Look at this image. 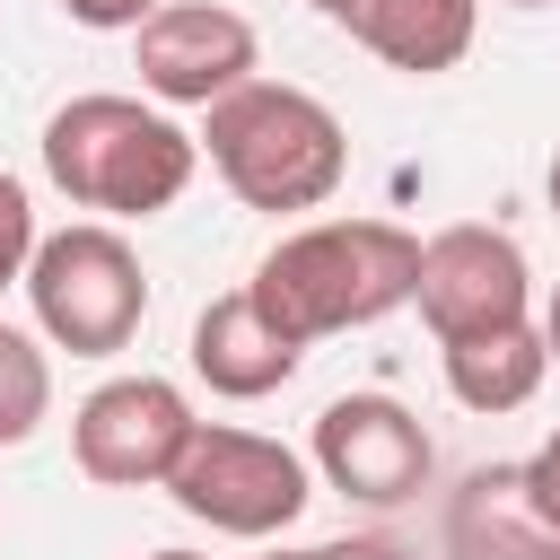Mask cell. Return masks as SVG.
Wrapping results in <instances>:
<instances>
[{
  "instance_id": "obj_1",
  "label": "cell",
  "mask_w": 560,
  "mask_h": 560,
  "mask_svg": "<svg viewBox=\"0 0 560 560\" xmlns=\"http://www.w3.org/2000/svg\"><path fill=\"white\" fill-rule=\"evenodd\" d=\"M420 280V236L394 219H306L289 228L262 262H254V298L289 341H324V332H359L385 324L394 306H411Z\"/></svg>"
},
{
  "instance_id": "obj_2",
  "label": "cell",
  "mask_w": 560,
  "mask_h": 560,
  "mask_svg": "<svg viewBox=\"0 0 560 560\" xmlns=\"http://www.w3.org/2000/svg\"><path fill=\"white\" fill-rule=\"evenodd\" d=\"M201 158L219 166V184L245 201V210H324L350 175V131L324 96L289 88V79H245L236 96H219L201 114Z\"/></svg>"
},
{
  "instance_id": "obj_3",
  "label": "cell",
  "mask_w": 560,
  "mask_h": 560,
  "mask_svg": "<svg viewBox=\"0 0 560 560\" xmlns=\"http://www.w3.org/2000/svg\"><path fill=\"white\" fill-rule=\"evenodd\" d=\"M201 166V140L166 114V105H140V96H70L52 122H44V175L96 210L105 228L114 219H158L184 201Z\"/></svg>"
},
{
  "instance_id": "obj_4",
  "label": "cell",
  "mask_w": 560,
  "mask_h": 560,
  "mask_svg": "<svg viewBox=\"0 0 560 560\" xmlns=\"http://www.w3.org/2000/svg\"><path fill=\"white\" fill-rule=\"evenodd\" d=\"M26 306H35V324H44L52 350H70V359H114V350H131V332L149 324V271H140V254H131L122 228L79 219V228H61V236H35Z\"/></svg>"
},
{
  "instance_id": "obj_5",
  "label": "cell",
  "mask_w": 560,
  "mask_h": 560,
  "mask_svg": "<svg viewBox=\"0 0 560 560\" xmlns=\"http://www.w3.org/2000/svg\"><path fill=\"white\" fill-rule=\"evenodd\" d=\"M166 499L210 525V534H236V542H271L306 516V455L262 438V429H228V420H201L166 472Z\"/></svg>"
},
{
  "instance_id": "obj_6",
  "label": "cell",
  "mask_w": 560,
  "mask_h": 560,
  "mask_svg": "<svg viewBox=\"0 0 560 560\" xmlns=\"http://www.w3.org/2000/svg\"><path fill=\"white\" fill-rule=\"evenodd\" d=\"M411 306H420V324L438 332V350L481 341V332H508V324H534V271H525V245H516L508 228H481V219L438 228V236L420 245Z\"/></svg>"
},
{
  "instance_id": "obj_7",
  "label": "cell",
  "mask_w": 560,
  "mask_h": 560,
  "mask_svg": "<svg viewBox=\"0 0 560 560\" xmlns=\"http://www.w3.org/2000/svg\"><path fill=\"white\" fill-rule=\"evenodd\" d=\"M192 402L166 376H105L79 411H70V455L96 490H166L184 438H192Z\"/></svg>"
},
{
  "instance_id": "obj_8",
  "label": "cell",
  "mask_w": 560,
  "mask_h": 560,
  "mask_svg": "<svg viewBox=\"0 0 560 560\" xmlns=\"http://www.w3.org/2000/svg\"><path fill=\"white\" fill-rule=\"evenodd\" d=\"M306 455H315L324 490H341L350 508H402V499H420L429 472H438L429 429H420L394 394H341V402H324Z\"/></svg>"
},
{
  "instance_id": "obj_9",
  "label": "cell",
  "mask_w": 560,
  "mask_h": 560,
  "mask_svg": "<svg viewBox=\"0 0 560 560\" xmlns=\"http://www.w3.org/2000/svg\"><path fill=\"white\" fill-rule=\"evenodd\" d=\"M131 70H140V88L158 105H201L210 114L219 96H236L262 70V35L219 0H166L131 35Z\"/></svg>"
},
{
  "instance_id": "obj_10",
  "label": "cell",
  "mask_w": 560,
  "mask_h": 560,
  "mask_svg": "<svg viewBox=\"0 0 560 560\" xmlns=\"http://www.w3.org/2000/svg\"><path fill=\"white\" fill-rule=\"evenodd\" d=\"M184 359H192V376H201L210 394H228V402H262V394H280V385L298 376L306 341H289V332L262 315L254 289H228V298H210V306L192 315Z\"/></svg>"
},
{
  "instance_id": "obj_11",
  "label": "cell",
  "mask_w": 560,
  "mask_h": 560,
  "mask_svg": "<svg viewBox=\"0 0 560 560\" xmlns=\"http://www.w3.org/2000/svg\"><path fill=\"white\" fill-rule=\"evenodd\" d=\"M341 35L368 44L376 61L411 70V79H438L472 52L481 35V0H350L341 9Z\"/></svg>"
},
{
  "instance_id": "obj_12",
  "label": "cell",
  "mask_w": 560,
  "mask_h": 560,
  "mask_svg": "<svg viewBox=\"0 0 560 560\" xmlns=\"http://www.w3.org/2000/svg\"><path fill=\"white\" fill-rule=\"evenodd\" d=\"M446 560H560V534L525 508L516 464L464 472V490L446 499Z\"/></svg>"
},
{
  "instance_id": "obj_13",
  "label": "cell",
  "mask_w": 560,
  "mask_h": 560,
  "mask_svg": "<svg viewBox=\"0 0 560 560\" xmlns=\"http://www.w3.org/2000/svg\"><path fill=\"white\" fill-rule=\"evenodd\" d=\"M542 376H551V350H542L534 324H508V332H481V341H455L446 350V394L464 411H481V420L525 411L542 394Z\"/></svg>"
},
{
  "instance_id": "obj_14",
  "label": "cell",
  "mask_w": 560,
  "mask_h": 560,
  "mask_svg": "<svg viewBox=\"0 0 560 560\" xmlns=\"http://www.w3.org/2000/svg\"><path fill=\"white\" fill-rule=\"evenodd\" d=\"M44 420H52V359H44V341L0 324V455H18Z\"/></svg>"
},
{
  "instance_id": "obj_15",
  "label": "cell",
  "mask_w": 560,
  "mask_h": 560,
  "mask_svg": "<svg viewBox=\"0 0 560 560\" xmlns=\"http://www.w3.org/2000/svg\"><path fill=\"white\" fill-rule=\"evenodd\" d=\"M26 262H35V201L18 175H0V298L26 280Z\"/></svg>"
},
{
  "instance_id": "obj_16",
  "label": "cell",
  "mask_w": 560,
  "mask_h": 560,
  "mask_svg": "<svg viewBox=\"0 0 560 560\" xmlns=\"http://www.w3.org/2000/svg\"><path fill=\"white\" fill-rule=\"evenodd\" d=\"M516 481H525V508H534V516L560 534V420H551V438H542V446L516 464Z\"/></svg>"
},
{
  "instance_id": "obj_17",
  "label": "cell",
  "mask_w": 560,
  "mask_h": 560,
  "mask_svg": "<svg viewBox=\"0 0 560 560\" xmlns=\"http://www.w3.org/2000/svg\"><path fill=\"white\" fill-rule=\"evenodd\" d=\"M158 9H166V0H61V18L88 26V35H140Z\"/></svg>"
},
{
  "instance_id": "obj_18",
  "label": "cell",
  "mask_w": 560,
  "mask_h": 560,
  "mask_svg": "<svg viewBox=\"0 0 560 560\" xmlns=\"http://www.w3.org/2000/svg\"><path fill=\"white\" fill-rule=\"evenodd\" d=\"M324 560H411V551L385 534H341V542H324Z\"/></svg>"
},
{
  "instance_id": "obj_19",
  "label": "cell",
  "mask_w": 560,
  "mask_h": 560,
  "mask_svg": "<svg viewBox=\"0 0 560 560\" xmlns=\"http://www.w3.org/2000/svg\"><path fill=\"white\" fill-rule=\"evenodd\" d=\"M534 332H542V350H551V368H560V289L542 298V324H534Z\"/></svg>"
},
{
  "instance_id": "obj_20",
  "label": "cell",
  "mask_w": 560,
  "mask_h": 560,
  "mask_svg": "<svg viewBox=\"0 0 560 560\" xmlns=\"http://www.w3.org/2000/svg\"><path fill=\"white\" fill-rule=\"evenodd\" d=\"M542 201H551V219H560V158H551V175H542Z\"/></svg>"
},
{
  "instance_id": "obj_21",
  "label": "cell",
  "mask_w": 560,
  "mask_h": 560,
  "mask_svg": "<svg viewBox=\"0 0 560 560\" xmlns=\"http://www.w3.org/2000/svg\"><path fill=\"white\" fill-rule=\"evenodd\" d=\"M306 9H315V18H332V26H341V9H350V0H306Z\"/></svg>"
},
{
  "instance_id": "obj_22",
  "label": "cell",
  "mask_w": 560,
  "mask_h": 560,
  "mask_svg": "<svg viewBox=\"0 0 560 560\" xmlns=\"http://www.w3.org/2000/svg\"><path fill=\"white\" fill-rule=\"evenodd\" d=\"M262 560H324V542H315V551H262Z\"/></svg>"
},
{
  "instance_id": "obj_23",
  "label": "cell",
  "mask_w": 560,
  "mask_h": 560,
  "mask_svg": "<svg viewBox=\"0 0 560 560\" xmlns=\"http://www.w3.org/2000/svg\"><path fill=\"white\" fill-rule=\"evenodd\" d=\"M149 560H201V551H149Z\"/></svg>"
},
{
  "instance_id": "obj_24",
  "label": "cell",
  "mask_w": 560,
  "mask_h": 560,
  "mask_svg": "<svg viewBox=\"0 0 560 560\" xmlns=\"http://www.w3.org/2000/svg\"><path fill=\"white\" fill-rule=\"evenodd\" d=\"M508 9H551V0H508Z\"/></svg>"
}]
</instances>
